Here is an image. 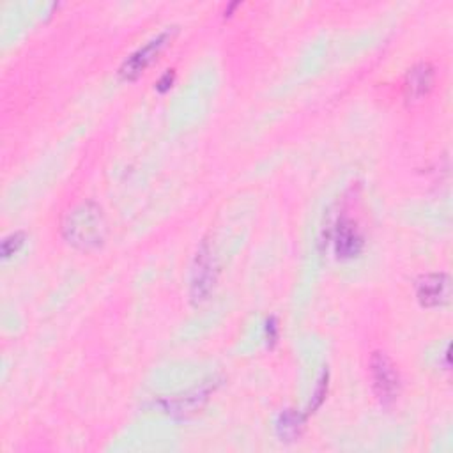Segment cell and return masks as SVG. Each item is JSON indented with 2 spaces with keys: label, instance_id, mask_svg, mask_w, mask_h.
<instances>
[{
  "label": "cell",
  "instance_id": "7a4b0ae2",
  "mask_svg": "<svg viewBox=\"0 0 453 453\" xmlns=\"http://www.w3.org/2000/svg\"><path fill=\"white\" fill-rule=\"evenodd\" d=\"M218 281V260L209 239H202L189 271V299L193 304L205 303Z\"/></svg>",
  "mask_w": 453,
  "mask_h": 453
},
{
  "label": "cell",
  "instance_id": "8fae6325",
  "mask_svg": "<svg viewBox=\"0 0 453 453\" xmlns=\"http://www.w3.org/2000/svg\"><path fill=\"white\" fill-rule=\"evenodd\" d=\"M326 393H327V373H324L322 379L319 380V384H317V388H315V393H313V398H311V403H310V407H308L306 416H308L310 412H313L317 407H320V403H322L324 398H326Z\"/></svg>",
  "mask_w": 453,
  "mask_h": 453
},
{
  "label": "cell",
  "instance_id": "9c48e42d",
  "mask_svg": "<svg viewBox=\"0 0 453 453\" xmlns=\"http://www.w3.org/2000/svg\"><path fill=\"white\" fill-rule=\"evenodd\" d=\"M306 421V414L296 412L292 409H285L283 412H280L278 419H276V432L280 435L281 441H296L304 426Z\"/></svg>",
  "mask_w": 453,
  "mask_h": 453
},
{
  "label": "cell",
  "instance_id": "7c38bea8",
  "mask_svg": "<svg viewBox=\"0 0 453 453\" xmlns=\"http://www.w3.org/2000/svg\"><path fill=\"white\" fill-rule=\"evenodd\" d=\"M173 80H175V71H173V69H168V71L157 80L156 88H157L159 92H166V90L173 85Z\"/></svg>",
  "mask_w": 453,
  "mask_h": 453
},
{
  "label": "cell",
  "instance_id": "6da1fadb",
  "mask_svg": "<svg viewBox=\"0 0 453 453\" xmlns=\"http://www.w3.org/2000/svg\"><path fill=\"white\" fill-rule=\"evenodd\" d=\"M60 232L65 242L78 250L90 251L103 246L108 226L101 205L92 200L76 203L64 214Z\"/></svg>",
  "mask_w": 453,
  "mask_h": 453
},
{
  "label": "cell",
  "instance_id": "8992f818",
  "mask_svg": "<svg viewBox=\"0 0 453 453\" xmlns=\"http://www.w3.org/2000/svg\"><path fill=\"white\" fill-rule=\"evenodd\" d=\"M333 250L336 258L349 260L363 251L365 239L354 219L342 216L336 219L333 228Z\"/></svg>",
  "mask_w": 453,
  "mask_h": 453
},
{
  "label": "cell",
  "instance_id": "277c9868",
  "mask_svg": "<svg viewBox=\"0 0 453 453\" xmlns=\"http://www.w3.org/2000/svg\"><path fill=\"white\" fill-rule=\"evenodd\" d=\"M370 377L372 388L380 403L389 405L400 393V373L395 363L384 352H373L370 357Z\"/></svg>",
  "mask_w": 453,
  "mask_h": 453
},
{
  "label": "cell",
  "instance_id": "3957f363",
  "mask_svg": "<svg viewBox=\"0 0 453 453\" xmlns=\"http://www.w3.org/2000/svg\"><path fill=\"white\" fill-rule=\"evenodd\" d=\"M175 27L161 30L157 35L149 39L143 46L134 50L129 57L124 58V62L119 67V76L124 81H133L136 80L157 57L159 53L166 48V44L173 39Z\"/></svg>",
  "mask_w": 453,
  "mask_h": 453
},
{
  "label": "cell",
  "instance_id": "4fadbf2b",
  "mask_svg": "<svg viewBox=\"0 0 453 453\" xmlns=\"http://www.w3.org/2000/svg\"><path fill=\"white\" fill-rule=\"evenodd\" d=\"M265 334H267V338L271 340V342H276V336H278V326H276V322H274V319L271 317L269 320H267V324H265Z\"/></svg>",
  "mask_w": 453,
  "mask_h": 453
},
{
  "label": "cell",
  "instance_id": "ba28073f",
  "mask_svg": "<svg viewBox=\"0 0 453 453\" xmlns=\"http://www.w3.org/2000/svg\"><path fill=\"white\" fill-rule=\"evenodd\" d=\"M434 67L428 62H419L416 65H412L403 80V92L405 97L409 101H418L421 97H425L430 88L434 87Z\"/></svg>",
  "mask_w": 453,
  "mask_h": 453
},
{
  "label": "cell",
  "instance_id": "30bf717a",
  "mask_svg": "<svg viewBox=\"0 0 453 453\" xmlns=\"http://www.w3.org/2000/svg\"><path fill=\"white\" fill-rule=\"evenodd\" d=\"M25 244V232L18 230V232H12L9 235L4 237L2 241V258H9L11 255H14L21 246Z\"/></svg>",
  "mask_w": 453,
  "mask_h": 453
},
{
  "label": "cell",
  "instance_id": "5b68a950",
  "mask_svg": "<svg viewBox=\"0 0 453 453\" xmlns=\"http://www.w3.org/2000/svg\"><path fill=\"white\" fill-rule=\"evenodd\" d=\"M416 299L423 308H437L451 297V278L446 273H426L416 280Z\"/></svg>",
  "mask_w": 453,
  "mask_h": 453
},
{
  "label": "cell",
  "instance_id": "52a82bcc",
  "mask_svg": "<svg viewBox=\"0 0 453 453\" xmlns=\"http://www.w3.org/2000/svg\"><path fill=\"white\" fill-rule=\"evenodd\" d=\"M216 389V384H211V382H205L202 384L200 388H195L193 391L189 393H184L180 396H170V398H165L161 400V409L166 412V414H172V416H180V418H186L188 414L195 412L196 409L202 407V403L209 398V395Z\"/></svg>",
  "mask_w": 453,
  "mask_h": 453
}]
</instances>
